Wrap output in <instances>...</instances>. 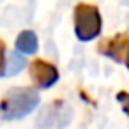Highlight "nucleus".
Masks as SVG:
<instances>
[{"instance_id": "1", "label": "nucleus", "mask_w": 129, "mask_h": 129, "mask_svg": "<svg viewBox=\"0 0 129 129\" xmlns=\"http://www.w3.org/2000/svg\"><path fill=\"white\" fill-rule=\"evenodd\" d=\"M39 94L28 87H16L0 101V117L4 120H18L32 113L39 106Z\"/></svg>"}, {"instance_id": "2", "label": "nucleus", "mask_w": 129, "mask_h": 129, "mask_svg": "<svg viewBox=\"0 0 129 129\" xmlns=\"http://www.w3.org/2000/svg\"><path fill=\"white\" fill-rule=\"evenodd\" d=\"M103 30V18L95 6L78 4L74 7V34L78 41L88 43L95 39Z\"/></svg>"}, {"instance_id": "6", "label": "nucleus", "mask_w": 129, "mask_h": 129, "mask_svg": "<svg viewBox=\"0 0 129 129\" xmlns=\"http://www.w3.org/2000/svg\"><path fill=\"white\" fill-rule=\"evenodd\" d=\"M25 67V58L20 53H11L6 62V76H14Z\"/></svg>"}, {"instance_id": "5", "label": "nucleus", "mask_w": 129, "mask_h": 129, "mask_svg": "<svg viewBox=\"0 0 129 129\" xmlns=\"http://www.w3.org/2000/svg\"><path fill=\"white\" fill-rule=\"evenodd\" d=\"M39 48V41H37V36L36 32L32 30H23L18 34L16 37V50L18 53H23V55H34Z\"/></svg>"}, {"instance_id": "4", "label": "nucleus", "mask_w": 129, "mask_h": 129, "mask_svg": "<svg viewBox=\"0 0 129 129\" xmlns=\"http://www.w3.org/2000/svg\"><path fill=\"white\" fill-rule=\"evenodd\" d=\"M127 46H129V36L127 34H117L113 37L104 39L97 46V50H99V53L113 58L115 62H125Z\"/></svg>"}, {"instance_id": "9", "label": "nucleus", "mask_w": 129, "mask_h": 129, "mask_svg": "<svg viewBox=\"0 0 129 129\" xmlns=\"http://www.w3.org/2000/svg\"><path fill=\"white\" fill-rule=\"evenodd\" d=\"M125 66H127V69H129V46H127V55H125Z\"/></svg>"}, {"instance_id": "8", "label": "nucleus", "mask_w": 129, "mask_h": 129, "mask_svg": "<svg viewBox=\"0 0 129 129\" xmlns=\"http://www.w3.org/2000/svg\"><path fill=\"white\" fill-rule=\"evenodd\" d=\"M6 74V43L0 39V76Z\"/></svg>"}, {"instance_id": "3", "label": "nucleus", "mask_w": 129, "mask_h": 129, "mask_svg": "<svg viewBox=\"0 0 129 129\" xmlns=\"http://www.w3.org/2000/svg\"><path fill=\"white\" fill-rule=\"evenodd\" d=\"M28 71H30L32 81L39 88H50L58 81V69L53 64H50V62H46L43 58H36L30 64Z\"/></svg>"}, {"instance_id": "7", "label": "nucleus", "mask_w": 129, "mask_h": 129, "mask_svg": "<svg viewBox=\"0 0 129 129\" xmlns=\"http://www.w3.org/2000/svg\"><path fill=\"white\" fill-rule=\"evenodd\" d=\"M117 101L122 104L124 113L129 115V92H118V94H117Z\"/></svg>"}]
</instances>
